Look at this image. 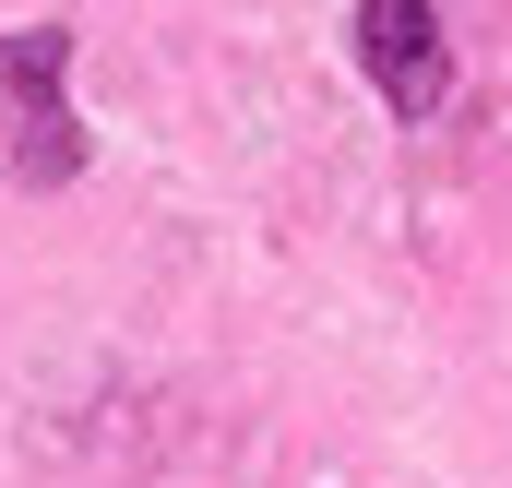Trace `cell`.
Returning a JSON list of instances; mask_svg holds the SVG:
<instances>
[{"instance_id":"cell-1","label":"cell","mask_w":512,"mask_h":488,"mask_svg":"<svg viewBox=\"0 0 512 488\" xmlns=\"http://www.w3.org/2000/svg\"><path fill=\"white\" fill-rule=\"evenodd\" d=\"M60 72H72V24H24V36H0V120H12V179H36V191H60V179L84 167V120H72Z\"/></svg>"},{"instance_id":"cell-2","label":"cell","mask_w":512,"mask_h":488,"mask_svg":"<svg viewBox=\"0 0 512 488\" xmlns=\"http://www.w3.org/2000/svg\"><path fill=\"white\" fill-rule=\"evenodd\" d=\"M358 72L382 84L393 120H429L453 96V36H441V0H358Z\"/></svg>"}]
</instances>
